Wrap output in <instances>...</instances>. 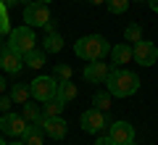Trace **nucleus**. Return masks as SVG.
<instances>
[{
  "label": "nucleus",
  "mask_w": 158,
  "mask_h": 145,
  "mask_svg": "<svg viewBox=\"0 0 158 145\" xmlns=\"http://www.w3.org/2000/svg\"><path fill=\"white\" fill-rule=\"evenodd\" d=\"M0 145H6V143H3V137H0Z\"/></svg>",
  "instance_id": "nucleus-35"
},
{
  "label": "nucleus",
  "mask_w": 158,
  "mask_h": 145,
  "mask_svg": "<svg viewBox=\"0 0 158 145\" xmlns=\"http://www.w3.org/2000/svg\"><path fill=\"white\" fill-rule=\"evenodd\" d=\"M3 92H6V79L0 77V95H3Z\"/></svg>",
  "instance_id": "nucleus-30"
},
{
  "label": "nucleus",
  "mask_w": 158,
  "mask_h": 145,
  "mask_svg": "<svg viewBox=\"0 0 158 145\" xmlns=\"http://www.w3.org/2000/svg\"><path fill=\"white\" fill-rule=\"evenodd\" d=\"M32 3H45V6H48V3H50V0H32Z\"/></svg>",
  "instance_id": "nucleus-32"
},
{
  "label": "nucleus",
  "mask_w": 158,
  "mask_h": 145,
  "mask_svg": "<svg viewBox=\"0 0 158 145\" xmlns=\"http://www.w3.org/2000/svg\"><path fill=\"white\" fill-rule=\"evenodd\" d=\"M8 145H27V143H8Z\"/></svg>",
  "instance_id": "nucleus-33"
},
{
  "label": "nucleus",
  "mask_w": 158,
  "mask_h": 145,
  "mask_svg": "<svg viewBox=\"0 0 158 145\" xmlns=\"http://www.w3.org/2000/svg\"><path fill=\"white\" fill-rule=\"evenodd\" d=\"M106 87H108V92H111L113 98H129V95H135L137 90H140V77H137L135 71H129V69L116 66L108 74Z\"/></svg>",
  "instance_id": "nucleus-1"
},
{
  "label": "nucleus",
  "mask_w": 158,
  "mask_h": 145,
  "mask_svg": "<svg viewBox=\"0 0 158 145\" xmlns=\"http://www.w3.org/2000/svg\"><path fill=\"white\" fill-rule=\"evenodd\" d=\"M79 127L85 129V132H90V134H98L103 127H108V119H106V113L98 111V108H87V111L79 116Z\"/></svg>",
  "instance_id": "nucleus-7"
},
{
  "label": "nucleus",
  "mask_w": 158,
  "mask_h": 145,
  "mask_svg": "<svg viewBox=\"0 0 158 145\" xmlns=\"http://www.w3.org/2000/svg\"><path fill=\"white\" fill-rule=\"evenodd\" d=\"M11 19H8V6L0 0V37H6V34H11Z\"/></svg>",
  "instance_id": "nucleus-22"
},
{
  "label": "nucleus",
  "mask_w": 158,
  "mask_h": 145,
  "mask_svg": "<svg viewBox=\"0 0 158 145\" xmlns=\"http://www.w3.org/2000/svg\"><path fill=\"white\" fill-rule=\"evenodd\" d=\"M95 145H116V143L111 140V134H103V137H98V140H95Z\"/></svg>",
  "instance_id": "nucleus-27"
},
{
  "label": "nucleus",
  "mask_w": 158,
  "mask_h": 145,
  "mask_svg": "<svg viewBox=\"0 0 158 145\" xmlns=\"http://www.w3.org/2000/svg\"><path fill=\"white\" fill-rule=\"evenodd\" d=\"M45 50H29L27 56H24V63H27L29 69H42L45 66Z\"/></svg>",
  "instance_id": "nucleus-18"
},
{
  "label": "nucleus",
  "mask_w": 158,
  "mask_h": 145,
  "mask_svg": "<svg viewBox=\"0 0 158 145\" xmlns=\"http://www.w3.org/2000/svg\"><path fill=\"white\" fill-rule=\"evenodd\" d=\"M42 50L45 53H61L63 50V37L58 32H48L42 40Z\"/></svg>",
  "instance_id": "nucleus-16"
},
{
  "label": "nucleus",
  "mask_w": 158,
  "mask_h": 145,
  "mask_svg": "<svg viewBox=\"0 0 158 145\" xmlns=\"http://www.w3.org/2000/svg\"><path fill=\"white\" fill-rule=\"evenodd\" d=\"M3 3H6L8 8H13V6H19V3H21V0H3Z\"/></svg>",
  "instance_id": "nucleus-28"
},
{
  "label": "nucleus",
  "mask_w": 158,
  "mask_h": 145,
  "mask_svg": "<svg viewBox=\"0 0 158 145\" xmlns=\"http://www.w3.org/2000/svg\"><path fill=\"white\" fill-rule=\"evenodd\" d=\"M129 145H135V143H129Z\"/></svg>",
  "instance_id": "nucleus-36"
},
{
  "label": "nucleus",
  "mask_w": 158,
  "mask_h": 145,
  "mask_svg": "<svg viewBox=\"0 0 158 145\" xmlns=\"http://www.w3.org/2000/svg\"><path fill=\"white\" fill-rule=\"evenodd\" d=\"M132 3H148V0H132Z\"/></svg>",
  "instance_id": "nucleus-34"
},
{
  "label": "nucleus",
  "mask_w": 158,
  "mask_h": 145,
  "mask_svg": "<svg viewBox=\"0 0 158 145\" xmlns=\"http://www.w3.org/2000/svg\"><path fill=\"white\" fill-rule=\"evenodd\" d=\"M74 53H77L82 61H103V58L111 53V45L106 37L100 34H87V37H79L74 42Z\"/></svg>",
  "instance_id": "nucleus-2"
},
{
  "label": "nucleus",
  "mask_w": 158,
  "mask_h": 145,
  "mask_svg": "<svg viewBox=\"0 0 158 145\" xmlns=\"http://www.w3.org/2000/svg\"><path fill=\"white\" fill-rule=\"evenodd\" d=\"M34 42H37V37H34V27H16L11 34H8V48H13L16 53H21V56H27L29 50H34Z\"/></svg>",
  "instance_id": "nucleus-3"
},
{
  "label": "nucleus",
  "mask_w": 158,
  "mask_h": 145,
  "mask_svg": "<svg viewBox=\"0 0 158 145\" xmlns=\"http://www.w3.org/2000/svg\"><path fill=\"white\" fill-rule=\"evenodd\" d=\"M27 127H29V122L24 119V113H3L0 116V129L6 134H11V137H21L24 132H27Z\"/></svg>",
  "instance_id": "nucleus-6"
},
{
  "label": "nucleus",
  "mask_w": 158,
  "mask_h": 145,
  "mask_svg": "<svg viewBox=\"0 0 158 145\" xmlns=\"http://www.w3.org/2000/svg\"><path fill=\"white\" fill-rule=\"evenodd\" d=\"M11 106H13L11 95H0V111H3V113H8V111H11Z\"/></svg>",
  "instance_id": "nucleus-26"
},
{
  "label": "nucleus",
  "mask_w": 158,
  "mask_h": 145,
  "mask_svg": "<svg viewBox=\"0 0 158 145\" xmlns=\"http://www.w3.org/2000/svg\"><path fill=\"white\" fill-rule=\"evenodd\" d=\"M111 140L116 145H129V143H135V127H132L129 122H113L111 124Z\"/></svg>",
  "instance_id": "nucleus-12"
},
{
  "label": "nucleus",
  "mask_w": 158,
  "mask_h": 145,
  "mask_svg": "<svg viewBox=\"0 0 158 145\" xmlns=\"http://www.w3.org/2000/svg\"><path fill=\"white\" fill-rule=\"evenodd\" d=\"M63 108H66V103L61 100V98H50V100H45V106H42V111H45V116H61Z\"/></svg>",
  "instance_id": "nucleus-19"
},
{
  "label": "nucleus",
  "mask_w": 158,
  "mask_h": 145,
  "mask_svg": "<svg viewBox=\"0 0 158 145\" xmlns=\"http://www.w3.org/2000/svg\"><path fill=\"white\" fill-rule=\"evenodd\" d=\"M0 69L6 74H19L24 69V56L16 53L13 48H3V53H0Z\"/></svg>",
  "instance_id": "nucleus-11"
},
{
  "label": "nucleus",
  "mask_w": 158,
  "mask_h": 145,
  "mask_svg": "<svg viewBox=\"0 0 158 145\" xmlns=\"http://www.w3.org/2000/svg\"><path fill=\"white\" fill-rule=\"evenodd\" d=\"M156 61H158V48L153 42H148V40L135 42V63H140V66H153Z\"/></svg>",
  "instance_id": "nucleus-9"
},
{
  "label": "nucleus",
  "mask_w": 158,
  "mask_h": 145,
  "mask_svg": "<svg viewBox=\"0 0 158 145\" xmlns=\"http://www.w3.org/2000/svg\"><path fill=\"white\" fill-rule=\"evenodd\" d=\"M111 98H113V95L108 92V90H106V92H95V95H92V106H95L98 111L106 113V111H111Z\"/></svg>",
  "instance_id": "nucleus-21"
},
{
  "label": "nucleus",
  "mask_w": 158,
  "mask_h": 145,
  "mask_svg": "<svg viewBox=\"0 0 158 145\" xmlns=\"http://www.w3.org/2000/svg\"><path fill=\"white\" fill-rule=\"evenodd\" d=\"M129 3L132 0H106V6H108L111 13H124L127 8H129Z\"/></svg>",
  "instance_id": "nucleus-25"
},
{
  "label": "nucleus",
  "mask_w": 158,
  "mask_h": 145,
  "mask_svg": "<svg viewBox=\"0 0 158 145\" xmlns=\"http://www.w3.org/2000/svg\"><path fill=\"white\" fill-rule=\"evenodd\" d=\"M71 66H69V63H56V71H53V77L58 79V82H69V79H71Z\"/></svg>",
  "instance_id": "nucleus-24"
},
{
  "label": "nucleus",
  "mask_w": 158,
  "mask_h": 145,
  "mask_svg": "<svg viewBox=\"0 0 158 145\" xmlns=\"http://www.w3.org/2000/svg\"><path fill=\"white\" fill-rule=\"evenodd\" d=\"M108 74H111V66H108L106 61H87L82 77H85L87 82H92V84H100V82L108 79Z\"/></svg>",
  "instance_id": "nucleus-10"
},
{
  "label": "nucleus",
  "mask_w": 158,
  "mask_h": 145,
  "mask_svg": "<svg viewBox=\"0 0 158 145\" xmlns=\"http://www.w3.org/2000/svg\"><path fill=\"white\" fill-rule=\"evenodd\" d=\"M124 40L127 42H140L142 40V27L140 24H129V27L124 29Z\"/></svg>",
  "instance_id": "nucleus-23"
},
{
  "label": "nucleus",
  "mask_w": 158,
  "mask_h": 145,
  "mask_svg": "<svg viewBox=\"0 0 158 145\" xmlns=\"http://www.w3.org/2000/svg\"><path fill=\"white\" fill-rule=\"evenodd\" d=\"M24 21H27V27H48L50 24V8L45 3H27Z\"/></svg>",
  "instance_id": "nucleus-5"
},
{
  "label": "nucleus",
  "mask_w": 158,
  "mask_h": 145,
  "mask_svg": "<svg viewBox=\"0 0 158 145\" xmlns=\"http://www.w3.org/2000/svg\"><path fill=\"white\" fill-rule=\"evenodd\" d=\"M90 3L92 6H100V3H106V0H90Z\"/></svg>",
  "instance_id": "nucleus-31"
},
{
  "label": "nucleus",
  "mask_w": 158,
  "mask_h": 145,
  "mask_svg": "<svg viewBox=\"0 0 158 145\" xmlns=\"http://www.w3.org/2000/svg\"><path fill=\"white\" fill-rule=\"evenodd\" d=\"M21 137H24V143H27V145H42L48 134L42 132V127H40V124H29L27 132H24Z\"/></svg>",
  "instance_id": "nucleus-15"
},
{
  "label": "nucleus",
  "mask_w": 158,
  "mask_h": 145,
  "mask_svg": "<svg viewBox=\"0 0 158 145\" xmlns=\"http://www.w3.org/2000/svg\"><path fill=\"white\" fill-rule=\"evenodd\" d=\"M37 124L42 127V132H45L50 140H63L66 132H69V124L63 122L61 116H42Z\"/></svg>",
  "instance_id": "nucleus-8"
},
{
  "label": "nucleus",
  "mask_w": 158,
  "mask_h": 145,
  "mask_svg": "<svg viewBox=\"0 0 158 145\" xmlns=\"http://www.w3.org/2000/svg\"><path fill=\"white\" fill-rule=\"evenodd\" d=\"M42 116H45V111H42L40 106H34V103H29V100L24 103V119H27L29 124H37Z\"/></svg>",
  "instance_id": "nucleus-20"
},
{
  "label": "nucleus",
  "mask_w": 158,
  "mask_h": 145,
  "mask_svg": "<svg viewBox=\"0 0 158 145\" xmlns=\"http://www.w3.org/2000/svg\"><path fill=\"white\" fill-rule=\"evenodd\" d=\"M79 95V90H77V84L69 79V82H58V98H61L63 103H69V100H74Z\"/></svg>",
  "instance_id": "nucleus-17"
},
{
  "label": "nucleus",
  "mask_w": 158,
  "mask_h": 145,
  "mask_svg": "<svg viewBox=\"0 0 158 145\" xmlns=\"http://www.w3.org/2000/svg\"><path fill=\"white\" fill-rule=\"evenodd\" d=\"M132 58H135V48H132L129 42H118L111 48V61L116 63V66H124V63H132Z\"/></svg>",
  "instance_id": "nucleus-13"
},
{
  "label": "nucleus",
  "mask_w": 158,
  "mask_h": 145,
  "mask_svg": "<svg viewBox=\"0 0 158 145\" xmlns=\"http://www.w3.org/2000/svg\"><path fill=\"white\" fill-rule=\"evenodd\" d=\"M29 98H32V87H29L27 82H16V84H11V100H13V103L24 106Z\"/></svg>",
  "instance_id": "nucleus-14"
},
{
  "label": "nucleus",
  "mask_w": 158,
  "mask_h": 145,
  "mask_svg": "<svg viewBox=\"0 0 158 145\" xmlns=\"http://www.w3.org/2000/svg\"><path fill=\"white\" fill-rule=\"evenodd\" d=\"M148 6H150V8H153V11H156V13H158V0H148Z\"/></svg>",
  "instance_id": "nucleus-29"
},
{
  "label": "nucleus",
  "mask_w": 158,
  "mask_h": 145,
  "mask_svg": "<svg viewBox=\"0 0 158 145\" xmlns=\"http://www.w3.org/2000/svg\"><path fill=\"white\" fill-rule=\"evenodd\" d=\"M29 87H32V98L34 100L45 103V100H50V98L58 95V79L56 77H37Z\"/></svg>",
  "instance_id": "nucleus-4"
}]
</instances>
